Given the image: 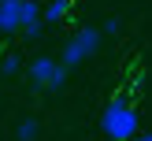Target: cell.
Here are the masks:
<instances>
[{
	"mask_svg": "<svg viewBox=\"0 0 152 141\" xmlns=\"http://www.w3.org/2000/svg\"><path fill=\"white\" fill-rule=\"evenodd\" d=\"M100 130H104L108 141H134L141 134V111H137V104H134L126 93L111 96V100L104 104V111H100Z\"/></svg>",
	"mask_w": 152,
	"mask_h": 141,
	"instance_id": "obj_1",
	"label": "cell"
},
{
	"mask_svg": "<svg viewBox=\"0 0 152 141\" xmlns=\"http://www.w3.org/2000/svg\"><path fill=\"white\" fill-rule=\"evenodd\" d=\"M119 30H123V19H104V30H100V37L108 34V37H115Z\"/></svg>",
	"mask_w": 152,
	"mask_h": 141,
	"instance_id": "obj_9",
	"label": "cell"
},
{
	"mask_svg": "<svg viewBox=\"0 0 152 141\" xmlns=\"http://www.w3.org/2000/svg\"><path fill=\"white\" fill-rule=\"evenodd\" d=\"M19 4L22 0H0V34L19 30Z\"/></svg>",
	"mask_w": 152,
	"mask_h": 141,
	"instance_id": "obj_4",
	"label": "cell"
},
{
	"mask_svg": "<svg viewBox=\"0 0 152 141\" xmlns=\"http://www.w3.org/2000/svg\"><path fill=\"white\" fill-rule=\"evenodd\" d=\"M15 137H19V141H37V137H41V123H37L34 115H26L19 126H15Z\"/></svg>",
	"mask_w": 152,
	"mask_h": 141,
	"instance_id": "obj_6",
	"label": "cell"
},
{
	"mask_svg": "<svg viewBox=\"0 0 152 141\" xmlns=\"http://www.w3.org/2000/svg\"><path fill=\"white\" fill-rule=\"evenodd\" d=\"M67 11H71V0H52V4L41 11V26H45V22H59Z\"/></svg>",
	"mask_w": 152,
	"mask_h": 141,
	"instance_id": "obj_7",
	"label": "cell"
},
{
	"mask_svg": "<svg viewBox=\"0 0 152 141\" xmlns=\"http://www.w3.org/2000/svg\"><path fill=\"white\" fill-rule=\"evenodd\" d=\"M100 30L96 26H78L71 37H67V45H63V59H56L63 71H71V67H78V63H86L89 56H96L100 52Z\"/></svg>",
	"mask_w": 152,
	"mask_h": 141,
	"instance_id": "obj_2",
	"label": "cell"
},
{
	"mask_svg": "<svg viewBox=\"0 0 152 141\" xmlns=\"http://www.w3.org/2000/svg\"><path fill=\"white\" fill-rule=\"evenodd\" d=\"M134 141H152V134H137V137H134Z\"/></svg>",
	"mask_w": 152,
	"mask_h": 141,
	"instance_id": "obj_11",
	"label": "cell"
},
{
	"mask_svg": "<svg viewBox=\"0 0 152 141\" xmlns=\"http://www.w3.org/2000/svg\"><path fill=\"white\" fill-rule=\"evenodd\" d=\"M19 71H22V56H19V52H7V56L0 59V74L11 78V74H19Z\"/></svg>",
	"mask_w": 152,
	"mask_h": 141,
	"instance_id": "obj_8",
	"label": "cell"
},
{
	"mask_svg": "<svg viewBox=\"0 0 152 141\" xmlns=\"http://www.w3.org/2000/svg\"><path fill=\"white\" fill-rule=\"evenodd\" d=\"M34 22H41V4H37V0H22L19 4V30L34 26Z\"/></svg>",
	"mask_w": 152,
	"mask_h": 141,
	"instance_id": "obj_5",
	"label": "cell"
},
{
	"mask_svg": "<svg viewBox=\"0 0 152 141\" xmlns=\"http://www.w3.org/2000/svg\"><path fill=\"white\" fill-rule=\"evenodd\" d=\"M41 22H34V26H22V37H26V41H37V37H41Z\"/></svg>",
	"mask_w": 152,
	"mask_h": 141,
	"instance_id": "obj_10",
	"label": "cell"
},
{
	"mask_svg": "<svg viewBox=\"0 0 152 141\" xmlns=\"http://www.w3.org/2000/svg\"><path fill=\"white\" fill-rule=\"evenodd\" d=\"M30 82H34V89H48V93H56V89H63L67 71L52 56H37V59H30Z\"/></svg>",
	"mask_w": 152,
	"mask_h": 141,
	"instance_id": "obj_3",
	"label": "cell"
}]
</instances>
